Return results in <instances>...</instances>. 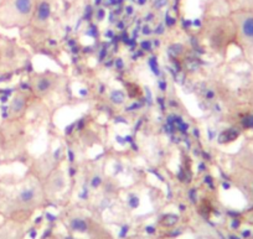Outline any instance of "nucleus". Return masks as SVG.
Here are the masks:
<instances>
[{"mask_svg":"<svg viewBox=\"0 0 253 239\" xmlns=\"http://www.w3.org/2000/svg\"><path fill=\"white\" fill-rule=\"evenodd\" d=\"M203 29L210 46L217 52H227L228 46L236 42L235 24L231 19L230 11L226 15L210 16Z\"/></svg>","mask_w":253,"mask_h":239,"instance_id":"f257e3e1","label":"nucleus"},{"mask_svg":"<svg viewBox=\"0 0 253 239\" xmlns=\"http://www.w3.org/2000/svg\"><path fill=\"white\" fill-rule=\"evenodd\" d=\"M38 0H0V28L24 29L30 25Z\"/></svg>","mask_w":253,"mask_h":239,"instance_id":"f03ea898","label":"nucleus"},{"mask_svg":"<svg viewBox=\"0 0 253 239\" xmlns=\"http://www.w3.org/2000/svg\"><path fill=\"white\" fill-rule=\"evenodd\" d=\"M235 24L236 45L246 62L253 68V10L230 11Z\"/></svg>","mask_w":253,"mask_h":239,"instance_id":"7ed1b4c3","label":"nucleus"},{"mask_svg":"<svg viewBox=\"0 0 253 239\" xmlns=\"http://www.w3.org/2000/svg\"><path fill=\"white\" fill-rule=\"evenodd\" d=\"M51 15H52V0H38L30 24L31 25L34 24L36 28L45 29L48 25Z\"/></svg>","mask_w":253,"mask_h":239,"instance_id":"20e7f679","label":"nucleus"},{"mask_svg":"<svg viewBox=\"0 0 253 239\" xmlns=\"http://www.w3.org/2000/svg\"><path fill=\"white\" fill-rule=\"evenodd\" d=\"M231 180L237 185L238 189L243 191L245 194H248L253 197V172L248 170L238 167L236 165L232 166L231 171Z\"/></svg>","mask_w":253,"mask_h":239,"instance_id":"39448f33","label":"nucleus"},{"mask_svg":"<svg viewBox=\"0 0 253 239\" xmlns=\"http://www.w3.org/2000/svg\"><path fill=\"white\" fill-rule=\"evenodd\" d=\"M233 165L253 172V148L243 146L233 155Z\"/></svg>","mask_w":253,"mask_h":239,"instance_id":"423d86ee","label":"nucleus"},{"mask_svg":"<svg viewBox=\"0 0 253 239\" xmlns=\"http://www.w3.org/2000/svg\"><path fill=\"white\" fill-rule=\"evenodd\" d=\"M25 107H26L25 96L21 93H16L15 96L13 97V99H11L10 106H9L8 117L10 119H18V117L23 113Z\"/></svg>","mask_w":253,"mask_h":239,"instance_id":"0eeeda50","label":"nucleus"},{"mask_svg":"<svg viewBox=\"0 0 253 239\" xmlns=\"http://www.w3.org/2000/svg\"><path fill=\"white\" fill-rule=\"evenodd\" d=\"M227 11L253 10V0H222Z\"/></svg>","mask_w":253,"mask_h":239,"instance_id":"6e6552de","label":"nucleus"},{"mask_svg":"<svg viewBox=\"0 0 253 239\" xmlns=\"http://www.w3.org/2000/svg\"><path fill=\"white\" fill-rule=\"evenodd\" d=\"M33 84L35 92H38L39 94H46L52 86V81L46 76H39V77L34 78Z\"/></svg>","mask_w":253,"mask_h":239,"instance_id":"1a4fd4ad","label":"nucleus"},{"mask_svg":"<svg viewBox=\"0 0 253 239\" xmlns=\"http://www.w3.org/2000/svg\"><path fill=\"white\" fill-rule=\"evenodd\" d=\"M71 228L76 232H84L87 231V223L81 218H75L71 221Z\"/></svg>","mask_w":253,"mask_h":239,"instance_id":"9d476101","label":"nucleus"},{"mask_svg":"<svg viewBox=\"0 0 253 239\" xmlns=\"http://www.w3.org/2000/svg\"><path fill=\"white\" fill-rule=\"evenodd\" d=\"M177 221H179V217L175 216V214H167V216L163 217L162 223L167 227H171L176 224Z\"/></svg>","mask_w":253,"mask_h":239,"instance_id":"9b49d317","label":"nucleus"},{"mask_svg":"<svg viewBox=\"0 0 253 239\" xmlns=\"http://www.w3.org/2000/svg\"><path fill=\"white\" fill-rule=\"evenodd\" d=\"M112 101L114 102L116 104H122V102L124 101V94L122 93L121 91H117V92H113L111 96Z\"/></svg>","mask_w":253,"mask_h":239,"instance_id":"f8f14e48","label":"nucleus"},{"mask_svg":"<svg viewBox=\"0 0 253 239\" xmlns=\"http://www.w3.org/2000/svg\"><path fill=\"white\" fill-rule=\"evenodd\" d=\"M246 96H247L248 106H250V108L253 109V81H252V83L250 84V87H248Z\"/></svg>","mask_w":253,"mask_h":239,"instance_id":"ddd939ff","label":"nucleus"},{"mask_svg":"<svg viewBox=\"0 0 253 239\" xmlns=\"http://www.w3.org/2000/svg\"><path fill=\"white\" fill-rule=\"evenodd\" d=\"M149 65H150V67H152V70L154 71L155 75H157V76L159 75V70H158V62H157V58H155V57H152V58H150Z\"/></svg>","mask_w":253,"mask_h":239,"instance_id":"4468645a","label":"nucleus"},{"mask_svg":"<svg viewBox=\"0 0 253 239\" xmlns=\"http://www.w3.org/2000/svg\"><path fill=\"white\" fill-rule=\"evenodd\" d=\"M129 204L130 207H133V208L139 206V199H138V197H133L132 199H129Z\"/></svg>","mask_w":253,"mask_h":239,"instance_id":"2eb2a0df","label":"nucleus"},{"mask_svg":"<svg viewBox=\"0 0 253 239\" xmlns=\"http://www.w3.org/2000/svg\"><path fill=\"white\" fill-rule=\"evenodd\" d=\"M101 182H102L101 177H94L93 181H92V186H93V187H98L99 185H101Z\"/></svg>","mask_w":253,"mask_h":239,"instance_id":"dca6fc26","label":"nucleus"},{"mask_svg":"<svg viewBox=\"0 0 253 239\" xmlns=\"http://www.w3.org/2000/svg\"><path fill=\"white\" fill-rule=\"evenodd\" d=\"M150 42H143V48H147V50H149L150 48Z\"/></svg>","mask_w":253,"mask_h":239,"instance_id":"f3484780","label":"nucleus"}]
</instances>
